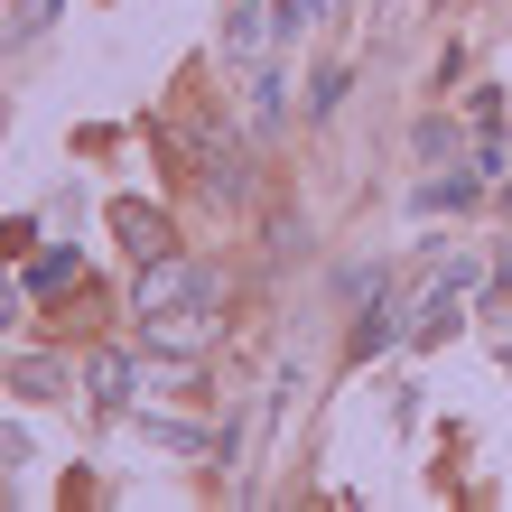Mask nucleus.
<instances>
[{"instance_id":"9","label":"nucleus","mask_w":512,"mask_h":512,"mask_svg":"<svg viewBox=\"0 0 512 512\" xmlns=\"http://www.w3.org/2000/svg\"><path fill=\"white\" fill-rule=\"evenodd\" d=\"M317 19H336V0H270V28H280V47H289V38H308Z\"/></svg>"},{"instance_id":"4","label":"nucleus","mask_w":512,"mask_h":512,"mask_svg":"<svg viewBox=\"0 0 512 512\" xmlns=\"http://www.w3.org/2000/svg\"><path fill=\"white\" fill-rule=\"evenodd\" d=\"M112 243H122L131 261H159L168 252V215H159V205H140V196H122V205H112Z\"/></svg>"},{"instance_id":"17","label":"nucleus","mask_w":512,"mask_h":512,"mask_svg":"<svg viewBox=\"0 0 512 512\" xmlns=\"http://www.w3.org/2000/svg\"><path fill=\"white\" fill-rule=\"evenodd\" d=\"M19 298H28V280H0V326L19 317Z\"/></svg>"},{"instance_id":"7","label":"nucleus","mask_w":512,"mask_h":512,"mask_svg":"<svg viewBox=\"0 0 512 512\" xmlns=\"http://www.w3.org/2000/svg\"><path fill=\"white\" fill-rule=\"evenodd\" d=\"M289 122V75L280 66H252V140H270Z\"/></svg>"},{"instance_id":"15","label":"nucleus","mask_w":512,"mask_h":512,"mask_svg":"<svg viewBox=\"0 0 512 512\" xmlns=\"http://www.w3.org/2000/svg\"><path fill=\"white\" fill-rule=\"evenodd\" d=\"M485 326H494V354H503V364H512V308H503V298H494V308H485Z\"/></svg>"},{"instance_id":"10","label":"nucleus","mask_w":512,"mask_h":512,"mask_svg":"<svg viewBox=\"0 0 512 512\" xmlns=\"http://www.w3.org/2000/svg\"><path fill=\"white\" fill-rule=\"evenodd\" d=\"M10 382H19V401H56V391H66V364H47V354H28V364H19Z\"/></svg>"},{"instance_id":"8","label":"nucleus","mask_w":512,"mask_h":512,"mask_svg":"<svg viewBox=\"0 0 512 512\" xmlns=\"http://www.w3.org/2000/svg\"><path fill=\"white\" fill-rule=\"evenodd\" d=\"M84 280V261L66 252V243H56V252H38V261H28V298H56V289H75Z\"/></svg>"},{"instance_id":"11","label":"nucleus","mask_w":512,"mask_h":512,"mask_svg":"<svg viewBox=\"0 0 512 512\" xmlns=\"http://www.w3.org/2000/svg\"><path fill=\"white\" fill-rule=\"evenodd\" d=\"M475 196V168H447V177H419V205H438V215H447V205H466Z\"/></svg>"},{"instance_id":"6","label":"nucleus","mask_w":512,"mask_h":512,"mask_svg":"<svg viewBox=\"0 0 512 512\" xmlns=\"http://www.w3.org/2000/svg\"><path fill=\"white\" fill-rule=\"evenodd\" d=\"M270 38H280V28H270V0H233V19H224V56L233 66H261Z\"/></svg>"},{"instance_id":"5","label":"nucleus","mask_w":512,"mask_h":512,"mask_svg":"<svg viewBox=\"0 0 512 512\" xmlns=\"http://www.w3.org/2000/svg\"><path fill=\"white\" fill-rule=\"evenodd\" d=\"M140 382H159L140 354H122V345L94 354V410H131V391H140Z\"/></svg>"},{"instance_id":"12","label":"nucleus","mask_w":512,"mask_h":512,"mask_svg":"<svg viewBox=\"0 0 512 512\" xmlns=\"http://www.w3.org/2000/svg\"><path fill=\"white\" fill-rule=\"evenodd\" d=\"M419 159H429V168L457 159V122H419Z\"/></svg>"},{"instance_id":"13","label":"nucleus","mask_w":512,"mask_h":512,"mask_svg":"<svg viewBox=\"0 0 512 512\" xmlns=\"http://www.w3.org/2000/svg\"><path fill=\"white\" fill-rule=\"evenodd\" d=\"M345 84H354V75H345V66H326V75H317V84H308V112H336V103H345Z\"/></svg>"},{"instance_id":"14","label":"nucleus","mask_w":512,"mask_h":512,"mask_svg":"<svg viewBox=\"0 0 512 512\" xmlns=\"http://www.w3.org/2000/svg\"><path fill=\"white\" fill-rule=\"evenodd\" d=\"M66 10V0H19V19H10V38H38V28Z\"/></svg>"},{"instance_id":"3","label":"nucleus","mask_w":512,"mask_h":512,"mask_svg":"<svg viewBox=\"0 0 512 512\" xmlns=\"http://www.w3.org/2000/svg\"><path fill=\"white\" fill-rule=\"evenodd\" d=\"M457 280H438V289H419V298H401V336L410 345H447V336H457Z\"/></svg>"},{"instance_id":"1","label":"nucleus","mask_w":512,"mask_h":512,"mask_svg":"<svg viewBox=\"0 0 512 512\" xmlns=\"http://www.w3.org/2000/svg\"><path fill=\"white\" fill-rule=\"evenodd\" d=\"M196 298H224V280L205 261H177V252H159V261H140V280H131V308L149 317V308H196Z\"/></svg>"},{"instance_id":"2","label":"nucleus","mask_w":512,"mask_h":512,"mask_svg":"<svg viewBox=\"0 0 512 512\" xmlns=\"http://www.w3.org/2000/svg\"><path fill=\"white\" fill-rule=\"evenodd\" d=\"M215 298H196V308H149L140 317V345L149 354H168V364H187V354H205V345H215Z\"/></svg>"},{"instance_id":"16","label":"nucleus","mask_w":512,"mask_h":512,"mask_svg":"<svg viewBox=\"0 0 512 512\" xmlns=\"http://www.w3.org/2000/svg\"><path fill=\"white\" fill-rule=\"evenodd\" d=\"M10 466H28V438L10 429V419H0V475H10Z\"/></svg>"}]
</instances>
